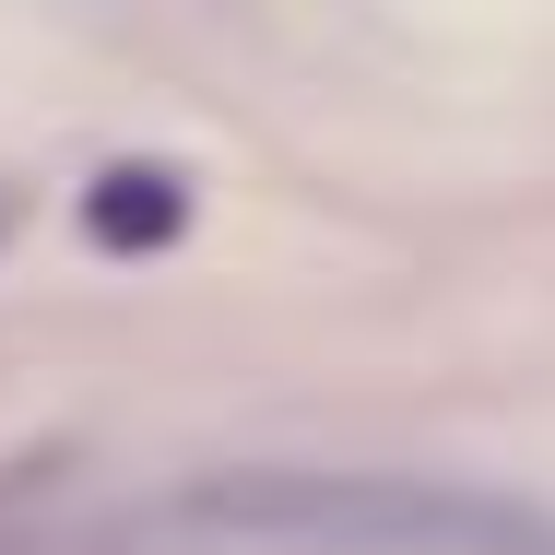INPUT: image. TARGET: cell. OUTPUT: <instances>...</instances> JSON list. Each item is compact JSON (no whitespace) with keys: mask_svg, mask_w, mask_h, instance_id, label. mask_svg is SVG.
I'll list each match as a JSON object with an SVG mask.
<instances>
[{"mask_svg":"<svg viewBox=\"0 0 555 555\" xmlns=\"http://www.w3.org/2000/svg\"><path fill=\"white\" fill-rule=\"evenodd\" d=\"M190 508L224 520V532L354 544V555H555L544 508L449 485V473H224Z\"/></svg>","mask_w":555,"mask_h":555,"instance_id":"obj_1","label":"cell"},{"mask_svg":"<svg viewBox=\"0 0 555 555\" xmlns=\"http://www.w3.org/2000/svg\"><path fill=\"white\" fill-rule=\"evenodd\" d=\"M83 236L95 248H118V260H154V248H178L190 236V178L178 166H95L83 178Z\"/></svg>","mask_w":555,"mask_h":555,"instance_id":"obj_2","label":"cell"},{"mask_svg":"<svg viewBox=\"0 0 555 555\" xmlns=\"http://www.w3.org/2000/svg\"><path fill=\"white\" fill-rule=\"evenodd\" d=\"M0 236H12V190H0Z\"/></svg>","mask_w":555,"mask_h":555,"instance_id":"obj_3","label":"cell"}]
</instances>
